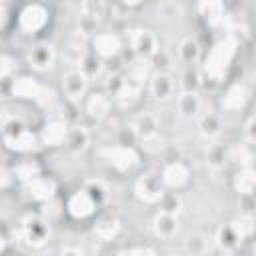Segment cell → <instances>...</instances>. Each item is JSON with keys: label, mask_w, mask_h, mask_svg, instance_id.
Wrapping results in <instances>:
<instances>
[{"label": "cell", "mask_w": 256, "mask_h": 256, "mask_svg": "<svg viewBox=\"0 0 256 256\" xmlns=\"http://www.w3.org/2000/svg\"><path fill=\"white\" fill-rule=\"evenodd\" d=\"M216 242H218L226 252H232L234 248H238V246H240L242 238H240V234L236 232L234 224H226V226H222V228L218 230Z\"/></svg>", "instance_id": "484cf974"}, {"label": "cell", "mask_w": 256, "mask_h": 256, "mask_svg": "<svg viewBox=\"0 0 256 256\" xmlns=\"http://www.w3.org/2000/svg\"><path fill=\"white\" fill-rule=\"evenodd\" d=\"M66 134H68L66 124H62V122H48L40 130L38 142L44 144V146H60V144L66 142Z\"/></svg>", "instance_id": "e0dca14e"}, {"label": "cell", "mask_w": 256, "mask_h": 256, "mask_svg": "<svg viewBox=\"0 0 256 256\" xmlns=\"http://www.w3.org/2000/svg\"><path fill=\"white\" fill-rule=\"evenodd\" d=\"M158 174H160L164 188H170V190H180L190 182V168L180 160L168 162Z\"/></svg>", "instance_id": "9c48e42d"}, {"label": "cell", "mask_w": 256, "mask_h": 256, "mask_svg": "<svg viewBox=\"0 0 256 256\" xmlns=\"http://www.w3.org/2000/svg\"><path fill=\"white\" fill-rule=\"evenodd\" d=\"M176 108L182 118H196L202 110V100L198 92H180L176 98Z\"/></svg>", "instance_id": "ac0fdd59"}, {"label": "cell", "mask_w": 256, "mask_h": 256, "mask_svg": "<svg viewBox=\"0 0 256 256\" xmlns=\"http://www.w3.org/2000/svg\"><path fill=\"white\" fill-rule=\"evenodd\" d=\"M10 4H4V2H0V30L4 28V24H6V20L10 18Z\"/></svg>", "instance_id": "e575fe53"}, {"label": "cell", "mask_w": 256, "mask_h": 256, "mask_svg": "<svg viewBox=\"0 0 256 256\" xmlns=\"http://www.w3.org/2000/svg\"><path fill=\"white\" fill-rule=\"evenodd\" d=\"M224 160H226V152L220 144H210L208 150H206V164L210 168H222L224 166Z\"/></svg>", "instance_id": "d6a6232c"}, {"label": "cell", "mask_w": 256, "mask_h": 256, "mask_svg": "<svg viewBox=\"0 0 256 256\" xmlns=\"http://www.w3.org/2000/svg\"><path fill=\"white\" fill-rule=\"evenodd\" d=\"M62 92L66 94V98L70 100H84L86 92H88V78L82 74L80 68H68L62 74Z\"/></svg>", "instance_id": "52a82bcc"}, {"label": "cell", "mask_w": 256, "mask_h": 256, "mask_svg": "<svg viewBox=\"0 0 256 256\" xmlns=\"http://www.w3.org/2000/svg\"><path fill=\"white\" fill-rule=\"evenodd\" d=\"M178 56L186 66H196V62L202 58V48L196 38H184L178 46Z\"/></svg>", "instance_id": "44dd1931"}, {"label": "cell", "mask_w": 256, "mask_h": 256, "mask_svg": "<svg viewBox=\"0 0 256 256\" xmlns=\"http://www.w3.org/2000/svg\"><path fill=\"white\" fill-rule=\"evenodd\" d=\"M50 22V10L42 4H26L18 12V28L24 34H38Z\"/></svg>", "instance_id": "7a4b0ae2"}, {"label": "cell", "mask_w": 256, "mask_h": 256, "mask_svg": "<svg viewBox=\"0 0 256 256\" xmlns=\"http://www.w3.org/2000/svg\"><path fill=\"white\" fill-rule=\"evenodd\" d=\"M4 142H6L8 148H12V150L28 152V150L34 148V144L38 142V138H36L30 130H26L22 124L12 122V124L4 126Z\"/></svg>", "instance_id": "8992f818"}, {"label": "cell", "mask_w": 256, "mask_h": 256, "mask_svg": "<svg viewBox=\"0 0 256 256\" xmlns=\"http://www.w3.org/2000/svg\"><path fill=\"white\" fill-rule=\"evenodd\" d=\"M160 210L162 212H168V214H178L180 208H182V198L178 192H164L162 198H160Z\"/></svg>", "instance_id": "1f68e13d"}, {"label": "cell", "mask_w": 256, "mask_h": 256, "mask_svg": "<svg viewBox=\"0 0 256 256\" xmlns=\"http://www.w3.org/2000/svg\"><path fill=\"white\" fill-rule=\"evenodd\" d=\"M82 190L98 204V206H102L104 202H106V198H108V186H106V182L104 180H88L84 186H82Z\"/></svg>", "instance_id": "4dcf8cb0"}, {"label": "cell", "mask_w": 256, "mask_h": 256, "mask_svg": "<svg viewBox=\"0 0 256 256\" xmlns=\"http://www.w3.org/2000/svg\"><path fill=\"white\" fill-rule=\"evenodd\" d=\"M254 170L252 168H242L236 176H234V188L238 190V194L242 196H250L252 190H254Z\"/></svg>", "instance_id": "f546056e"}, {"label": "cell", "mask_w": 256, "mask_h": 256, "mask_svg": "<svg viewBox=\"0 0 256 256\" xmlns=\"http://www.w3.org/2000/svg\"><path fill=\"white\" fill-rule=\"evenodd\" d=\"M100 156L118 172H130L140 162L138 152L132 146H106L100 150Z\"/></svg>", "instance_id": "277c9868"}, {"label": "cell", "mask_w": 256, "mask_h": 256, "mask_svg": "<svg viewBox=\"0 0 256 256\" xmlns=\"http://www.w3.org/2000/svg\"><path fill=\"white\" fill-rule=\"evenodd\" d=\"M166 192L162 180H160V174L154 172V170H148L144 174H140L136 178V184H134V194L146 202V204H158L162 194Z\"/></svg>", "instance_id": "3957f363"}, {"label": "cell", "mask_w": 256, "mask_h": 256, "mask_svg": "<svg viewBox=\"0 0 256 256\" xmlns=\"http://www.w3.org/2000/svg\"><path fill=\"white\" fill-rule=\"evenodd\" d=\"M22 186L26 190V196L34 202H46L56 192V182L48 176H38V178L30 180L28 184H22Z\"/></svg>", "instance_id": "5bb4252c"}, {"label": "cell", "mask_w": 256, "mask_h": 256, "mask_svg": "<svg viewBox=\"0 0 256 256\" xmlns=\"http://www.w3.org/2000/svg\"><path fill=\"white\" fill-rule=\"evenodd\" d=\"M56 60V50L50 42H38L28 52V62L34 70H48Z\"/></svg>", "instance_id": "7c38bea8"}, {"label": "cell", "mask_w": 256, "mask_h": 256, "mask_svg": "<svg viewBox=\"0 0 256 256\" xmlns=\"http://www.w3.org/2000/svg\"><path fill=\"white\" fill-rule=\"evenodd\" d=\"M132 50L140 60H148L158 52V38L152 30H136L132 34Z\"/></svg>", "instance_id": "30bf717a"}, {"label": "cell", "mask_w": 256, "mask_h": 256, "mask_svg": "<svg viewBox=\"0 0 256 256\" xmlns=\"http://www.w3.org/2000/svg\"><path fill=\"white\" fill-rule=\"evenodd\" d=\"M152 228H154V234H156L158 238L170 240V238H174L176 232H178V216L158 210V214H156L154 220H152Z\"/></svg>", "instance_id": "9a60e30c"}, {"label": "cell", "mask_w": 256, "mask_h": 256, "mask_svg": "<svg viewBox=\"0 0 256 256\" xmlns=\"http://www.w3.org/2000/svg\"><path fill=\"white\" fill-rule=\"evenodd\" d=\"M174 90H176V82L168 72L160 70V72L152 74V78H150V94L154 96V100L166 102V100H170L174 96Z\"/></svg>", "instance_id": "4fadbf2b"}, {"label": "cell", "mask_w": 256, "mask_h": 256, "mask_svg": "<svg viewBox=\"0 0 256 256\" xmlns=\"http://www.w3.org/2000/svg\"><path fill=\"white\" fill-rule=\"evenodd\" d=\"M64 208H66V214H68L70 218H74V220H88V218H92V216L96 214V210H98L100 206L80 188V190H74V192L68 196Z\"/></svg>", "instance_id": "5b68a950"}, {"label": "cell", "mask_w": 256, "mask_h": 256, "mask_svg": "<svg viewBox=\"0 0 256 256\" xmlns=\"http://www.w3.org/2000/svg\"><path fill=\"white\" fill-rule=\"evenodd\" d=\"M208 236L206 234H200V232H194L186 238L184 242V250L188 256H204L208 252Z\"/></svg>", "instance_id": "83f0119b"}, {"label": "cell", "mask_w": 256, "mask_h": 256, "mask_svg": "<svg viewBox=\"0 0 256 256\" xmlns=\"http://www.w3.org/2000/svg\"><path fill=\"white\" fill-rule=\"evenodd\" d=\"M202 84V72L196 66H186L180 74V88L182 92H198Z\"/></svg>", "instance_id": "4316f807"}, {"label": "cell", "mask_w": 256, "mask_h": 256, "mask_svg": "<svg viewBox=\"0 0 256 256\" xmlns=\"http://www.w3.org/2000/svg\"><path fill=\"white\" fill-rule=\"evenodd\" d=\"M22 234H24L28 244L42 246L50 236V224L38 214H28L22 220Z\"/></svg>", "instance_id": "ba28073f"}, {"label": "cell", "mask_w": 256, "mask_h": 256, "mask_svg": "<svg viewBox=\"0 0 256 256\" xmlns=\"http://www.w3.org/2000/svg\"><path fill=\"white\" fill-rule=\"evenodd\" d=\"M64 144H66V148H68L72 154H80V152H84V150L88 148V144H90V134H88L86 128L76 126V128L68 130Z\"/></svg>", "instance_id": "7402d4cb"}, {"label": "cell", "mask_w": 256, "mask_h": 256, "mask_svg": "<svg viewBox=\"0 0 256 256\" xmlns=\"http://www.w3.org/2000/svg\"><path fill=\"white\" fill-rule=\"evenodd\" d=\"M12 90L18 98H36L38 92L42 90V86L34 78H18L12 84Z\"/></svg>", "instance_id": "f1b7e54d"}, {"label": "cell", "mask_w": 256, "mask_h": 256, "mask_svg": "<svg viewBox=\"0 0 256 256\" xmlns=\"http://www.w3.org/2000/svg\"><path fill=\"white\" fill-rule=\"evenodd\" d=\"M112 108V100H110V94H104V92H96V94H90L86 96V112L100 120L104 118Z\"/></svg>", "instance_id": "d6986e66"}, {"label": "cell", "mask_w": 256, "mask_h": 256, "mask_svg": "<svg viewBox=\"0 0 256 256\" xmlns=\"http://www.w3.org/2000/svg\"><path fill=\"white\" fill-rule=\"evenodd\" d=\"M222 116L218 112H204L198 116V130L204 138H216L222 132Z\"/></svg>", "instance_id": "ffe728a7"}, {"label": "cell", "mask_w": 256, "mask_h": 256, "mask_svg": "<svg viewBox=\"0 0 256 256\" xmlns=\"http://www.w3.org/2000/svg\"><path fill=\"white\" fill-rule=\"evenodd\" d=\"M120 256H156L150 248H130V250H124Z\"/></svg>", "instance_id": "836d02e7"}, {"label": "cell", "mask_w": 256, "mask_h": 256, "mask_svg": "<svg viewBox=\"0 0 256 256\" xmlns=\"http://www.w3.org/2000/svg\"><path fill=\"white\" fill-rule=\"evenodd\" d=\"M60 256H84V252L80 248H74V246H68L60 252Z\"/></svg>", "instance_id": "d590c367"}, {"label": "cell", "mask_w": 256, "mask_h": 256, "mask_svg": "<svg viewBox=\"0 0 256 256\" xmlns=\"http://www.w3.org/2000/svg\"><path fill=\"white\" fill-rule=\"evenodd\" d=\"M132 132L138 138H152L158 132V118L154 112H140L132 118Z\"/></svg>", "instance_id": "2e32d148"}, {"label": "cell", "mask_w": 256, "mask_h": 256, "mask_svg": "<svg viewBox=\"0 0 256 256\" xmlns=\"http://www.w3.org/2000/svg\"><path fill=\"white\" fill-rule=\"evenodd\" d=\"M234 52H236V42L232 38H226V40L218 42L212 48V52L208 54V58H206V66H204L206 74L210 78H214V80L222 78L226 68H228V64H230V60L234 58Z\"/></svg>", "instance_id": "6da1fadb"}, {"label": "cell", "mask_w": 256, "mask_h": 256, "mask_svg": "<svg viewBox=\"0 0 256 256\" xmlns=\"http://www.w3.org/2000/svg\"><path fill=\"white\" fill-rule=\"evenodd\" d=\"M92 46H94V56L100 62L102 60H108V58H114L120 52V48H122L118 36L112 34V32H100V34H96L92 38Z\"/></svg>", "instance_id": "8fae6325"}, {"label": "cell", "mask_w": 256, "mask_h": 256, "mask_svg": "<svg viewBox=\"0 0 256 256\" xmlns=\"http://www.w3.org/2000/svg\"><path fill=\"white\" fill-rule=\"evenodd\" d=\"M244 100H246V88L242 84H232L222 96V106L228 110H238L244 106Z\"/></svg>", "instance_id": "d4e9b609"}, {"label": "cell", "mask_w": 256, "mask_h": 256, "mask_svg": "<svg viewBox=\"0 0 256 256\" xmlns=\"http://www.w3.org/2000/svg\"><path fill=\"white\" fill-rule=\"evenodd\" d=\"M12 174H14L16 180H20L22 184H28L30 180L42 176V166H40L36 160H22V162H18V164L14 166V172H12Z\"/></svg>", "instance_id": "603a6c76"}, {"label": "cell", "mask_w": 256, "mask_h": 256, "mask_svg": "<svg viewBox=\"0 0 256 256\" xmlns=\"http://www.w3.org/2000/svg\"><path fill=\"white\" fill-rule=\"evenodd\" d=\"M118 232H120V220L114 216H102L94 224V234L102 240H112V238H116Z\"/></svg>", "instance_id": "cb8c5ba5"}, {"label": "cell", "mask_w": 256, "mask_h": 256, "mask_svg": "<svg viewBox=\"0 0 256 256\" xmlns=\"http://www.w3.org/2000/svg\"><path fill=\"white\" fill-rule=\"evenodd\" d=\"M4 250H6V238H4V234H0V256L4 254Z\"/></svg>", "instance_id": "8d00e7d4"}]
</instances>
